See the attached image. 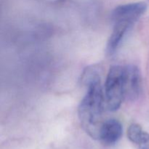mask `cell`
I'll return each mask as SVG.
<instances>
[{
	"instance_id": "5",
	"label": "cell",
	"mask_w": 149,
	"mask_h": 149,
	"mask_svg": "<svg viewBox=\"0 0 149 149\" xmlns=\"http://www.w3.org/2000/svg\"><path fill=\"white\" fill-rule=\"evenodd\" d=\"M113 28L110 38L108 41L107 50L109 55H112L116 52L120 46L122 40L135 23L126 20H113Z\"/></svg>"
},
{
	"instance_id": "2",
	"label": "cell",
	"mask_w": 149,
	"mask_h": 149,
	"mask_svg": "<svg viewBox=\"0 0 149 149\" xmlns=\"http://www.w3.org/2000/svg\"><path fill=\"white\" fill-rule=\"evenodd\" d=\"M105 97L108 109L116 111L125 99L123 87V66L113 65L109 69L105 84Z\"/></svg>"
},
{
	"instance_id": "4",
	"label": "cell",
	"mask_w": 149,
	"mask_h": 149,
	"mask_svg": "<svg viewBox=\"0 0 149 149\" xmlns=\"http://www.w3.org/2000/svg\"><path fill=\"white\" fill-rule=\"evenodd\" d=\"M147 5L142 1L125 4L116 7L113 10L111 19L127 20L135 23L146 11Z\"/></svg>"
},
{
	"instance_id": "8",
	"label": "cell",
	"mask_w": 149,
	"mask_h": 149,
	"mask_svg": "<svg viewBox=\"0 0 149 149\" xmlns=\"http://www.w3.org/2000/svg\"><path fill=\"white\" fill-rule=\"evenodd\" d=\"M136 145L139 146L140 149H149V134L148 132L143 131Z\"/></svg>"
},
{
	"instance_id": "1",
	"label": "cell",
	"mask_w": 149,
	"mask_h": 149,
	"mask_svg": "<svg viewBox=\"0 0 149 149\" xmlns=\"http://www.w3.org/2000/svg\"><path fill=\"white\" fill-rule=\"evenodd\" d=\"M84 79L87 90L79 106V119L86 133L93 139L99 140L100 130L104 123L103 121L104 96L100 77L96 71L90 70L84 74Z\"/></svg>"
},
{
	"instance_id": "7",
	"label": "cell",
	"mask_w": 149,
	"mask_h": 149,
	"mask_svg": "<svg viewBox=\"0 0 149 149\" xmlns=\"http://www.w3.org/2000/svg\"><path fill=\"white\" fill-rule=\"evenodd\" d=\"M143 129L139 125L133 123L129 127L127 130V137L131 142L136 144L141 136V133L143 132Z\"/></svg>"
},
{
	"instance_id": "3",
	"label": "cell",
	"mask_w": 149,
	"mask_h": 149,
	"mask_svg": "<svg viewBox=\"0 0 149 149\" xmlns=\"http://www.w3.org/2000/svg\"><path fill=\"white\" fill-rule=\"evenodd\" d=\"M123 87L125 99L133 101L141 93V76L139 69L134 65L123 66Z\"/></svg>"
},
{
	"instance_id": "6",
	"label": "cell",
	"mask_w": 149,
	"mask_h": 149,
	"mask_svg": "<svg viewBox=\"0 0 149 149\" xmlns=\"http://www.w3.org/2000/svg\"><path fill=\"white\" fill-rule=\"evenodd\" d=\"M122 125L116 119H111L105 121L100 132L99 140L107 146L116 143L122 135Z\"/></svg>"
}]
</instances>
